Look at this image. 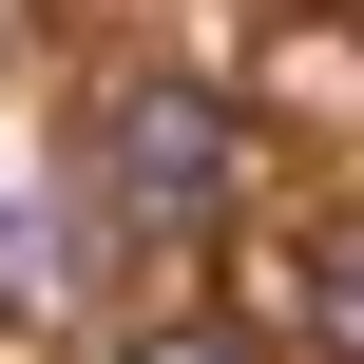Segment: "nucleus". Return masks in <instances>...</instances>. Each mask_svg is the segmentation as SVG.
Masks as SVG:
<instances>
[{
    "label": "nucleus",
    "mask_w": 364,
    "mask_h": 364,
    "mask_svg": "<svg viewBox=\"0 0 364 364\" xmlns=\"http://www.w3.org/2000/svg\"><path fill=\"white\" fill-rule=\"evenodd\" d=\"M288 288H307V326H326V364H364V211H326V230L288 250Z\"/></svg>",
    "instance_id": "2"
},
{
    "label": "nucleus",
    "mask_w": 364,
    "mask_h": 364,
    "mask_svg": "<svg viewBox=\"0 0 364 364\" xmlns=\"http://www.w3.org/2000/svg\"><path fill=\"white\" fill-rule=\"evenodd\" d=\"M0 288H38V250H19V211H0Z\"/></svg>",
    "instance_id": "4"
},
{
    "label": "nucleus",
    "mask_w": 364,
    "mask_h": 364,
    "mask_svg": "<svg viewBox=\"0 0 364 364\" xmlns=\"http://www.w3.org/2000/svg\"><path fill=\"white\" fill-rule=\"evenodd\" d=\"M115 364H250V346H230V326H134Z\"/></svg>",
    "instance_id": "3"
},
{
    "label": "nucleus",
    "mask_w": 364,
    "mask_h": 364,
    "mask_svg": "<svg viewBox=\"0 0 364 364\" xmlns=\"http://www.w3.org/2000/svg\"><path fill=\"white\" fill-rule=\"evenodd\" d=\"M230 173H250V134H230L211 77H115V96H96V192H115L134 230H211Z\"/></svg>",
    "instance_id": "1"
}]
</instances>
